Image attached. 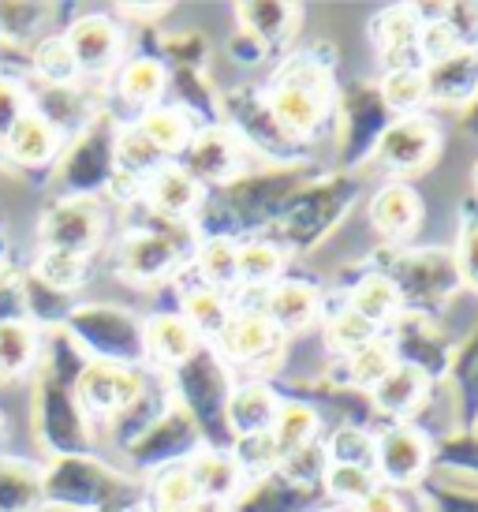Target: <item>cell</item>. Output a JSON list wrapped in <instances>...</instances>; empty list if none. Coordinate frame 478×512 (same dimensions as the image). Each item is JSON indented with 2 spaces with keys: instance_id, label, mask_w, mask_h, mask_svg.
<instances>
[{
  "instance_id": "1",
  "label": "cell",
  "mask_w": 478,
  "mask_h": 512,
  "mask_svg": "<svg viewBox=\"0 0 478 512\" xmlns=\"http://www.w3.org/2000/svg\"><path fill=\"white\" fill-rule=\"evenodd\" d=\"M352 195H355V180H348V176L299 191L281 214L284 240L296 243V247H314L329 228L337 225L340 217L348 214Z\"/></svg>"
},
{
  "instance_id": "2",
  "label": "cell",
  "mask_w": 478,
  "mask_h": 512,
  "mask_svg": "<svg viewBox=\"0 0 478 512\" xmlns=\"http://www.w3.org/2000/svg\"><path fill=\"white\" fill-rule=\"evenodd\" d=\"M389 281L396 285L400 299L411 303H437V299H449L456 288L464 285L460 266L452 251L441 247H422V251H408V255L396 258Z\"/></svg>"
},
{
  "instance_id": "3",
  "label": "cell",
  "mask_w": 478,
  "mask_h": 512,
  "mask_svg": "<svg viewBox=\"0 0 478 512\" xmlns=\"http://www.w3.org/2000/svg\"><path fill=\"white\" fill-rule=\"evenodd\" d=\"M303 191V172L281 169V172H254L243 180H232L225 191L228 210L247 221V225H262L269 217H281L284 206Z\"/></svg>"
},
{
  "instance_id": "4",
  "label": "cell",
  "mask_w": 478,
  "mask_h": 512,
  "mask_svg": "<svg viewBox=\"0 0 478 512\" xmlns=\"http://www.w3.org/2000/svg\"><path fill=\"white\" fill-rule=\"evenodd\" d=\"M437 146H441V135H437V124L430 116H400V120H389V128L381 131L378 139V157L396 172H415L426 169L434 161Z\"/></svg>"
},
{
  "instance_id": "5",
  "label": "cell",
  "mask_w": 478,
  "mask_h": 512,
  "mask_svg": "<svg viewBox=\"0 0 478 512\" xmlns=\"http://www.w3.org/2000/svg\"><path fill=\"white\" fill-rule=\"evenodd\" d=\"M430 464V438L415 427H389L374 438V468L389 486H411L426 475Z\"/></svg>"
},
{
  "instance_id": "6",
  "label": "cell",
  "mask_w": 478,
  "mask_h": 512,
  "mask_svg": "<svg viewBox=\"0 0 478 512\" xmlns=\"http://www.w3.org/2000/svg\"><path fill=\"white\" fill-rule=\"evenodd\" d=\"M243 169V139L228 128L198 131L187 146V176L202 184H232Z\"/></svg>"
},
{
  "instance_id": "7",
  "label": "cell",
  "mask_w": 478,
  "mask_h": 512,
  "mask_svg": "<svg viewBox=\"0 0 478 512\" xmlns=\"http://www.w3.org/2000/svg\"><path fill=\"white\" fill-rule=\"evenodd\" d=\"M266 101L273 120L284 128V135H292L299 143V139H310L325 124L329 105H333V90H310V86L273 79V86L266 90Z\"/></svg>"
},
{
  "instance_id": "8",
  "label": "cell",
  "mask_w": 478,
  "mask_h": 512,
  "mask_svg": "<svg viewBox=\"0 0 478 512\" xmlns=\"http://www.w3.org/2000/svg\"><path fill=\"white\" fill-rule=\"evenodd\" d=\"M419 30L422 23L415 8H389L374 19L370 34H374L385 72H422L426 68L419 49Z\"/></svg>"
},
{
  "instance_id": "9",
  "label": "cell",
  "mask_w": 478,
  "mask_h": 512,
  "mask_svg": "<svg viewBox=\"0 0 478 512\" xmlns=\"http://www.w3.org/2000/svg\"><path fill=\"white\" fill-rule=\"evenodd\" d=\"M389 128V109L374 86L352 90L344 105V165H359L370 150H378L381 131Z\"/></svg>"
},
{
  "instance_id": "10",
  "label": "cell",
  "mask_w": 478,
  "mask_h": 512,
  "mask_svg": "<svg viewBox=\"0 0 478 512\" xmlns=\"http://www.w3.org/2000/svg\"><path fill=\"white\" fill-rule=\"evenodd\" d=\"M213 341H217L225 359L243 363V367H254V363H262V359H269L277 352L281 333L273 329V322L262 311H236Z\"/></svg>"
},
{
  "instance_id": "11",
  "label": "cell",
  "mask_w": 478,
  "mask_h": 512,
  "mask_svg": "<svg viewBox=\"0 0 478 512\" xmlns=\"http://www.w3.org/2000/svg\"><path fill=\"white\" fill-rule=\"evenodd\" d=\"M232 116H236V124L243 128V135L251 139L254 146H262L269 150L273 157H299V143L292 135H284V128L273 120L269 113V101H266V90H232Z\"/></svg>"
},
{
  "instance_id": "12",
  "label": "cell",
  "mask_w": 478,
  "mask_h": 512,
  "mask_svg": "<svg viewBox=\"0 0 478 512\" xmlns=\"http://www.w3.org/2000/svg\"><path fill=\"white\" fill-rule=\"evenodd\" d=\"M422 79H426V101L471 105L478 98V49H460L452 57L426 64Z\"/></svg>"
},
{
  "instance_id": "13",
  "label": "cell",
  "mask_w": 478,
  "mask_h": 512,
  "mask_svg": "<svg viewBox=\"0 0 478 512\" xmlns=\"http://www.w3.org/2000/svg\"><path fill=\"white\" fill-rule=\"evenodd\" d=\"M79 393L98 412H124L142 397V378L116 363H94L79 382Z\"/></svg>"
},
{
  "instance_id": "14",
  "label": "cell",
  "mask_w": 478,
  "mask_h": 512,
  "mask_svg": "<svg viewBox=\"0 0 478 512\" xmlns=\"http://www.w3.org/2000/svg\"><path fill=\"white\" fill-rule=\"evenodd\" d=\"M98 232H101V217L90 202L57 206L42 225V236H45V243H49V251H71V255H83L86 247H94V243H98Z\"/></svg>"
},
{
  "instance_id": "15",
  "label": "cell",
  "mask_w": 478,
  "mask_h": 512,
  "mask_svg": "<svg viewBox=\"0 0 478 512\" xmlns=\"http://www.w3.org/2000/svg\"><path fill=\"white\" fill-rule=\"evenodd\" d=\"M318 311H322V296L307 281H281L262 303V314L273 322L277 333H299V329L314 326Z\"/></svg>"
},
{
  "instance_id": "16",
  "label": "cell",
  "mask_w": 478,
  "mask_h": 512,
  "mask_svg": "<svg viewBox=\"0 0 478 512\" xmlns=\"http://www.w3.org/2000/svg\"><path fill=\"white\" fill-rule=\"evenodd\" d=\"M277 408H281V404H277L269 385H243L236 393H228L225 423L236 438H258V434H269V430H273Z\"/></svg>"
},
{
  "instance_id": "17",
  "label": "cell",
  "mask_w": 478,
  "mask_h": 512,
  "mask_svg": "<svg viewBox=\"0 0 478 512\" xmlns=\"http://www.w3.org/2000/svg\"><path fill=\"white\" fill-rule=\"evenodd\" d=\"M366 214H370V225L378 228L381 236L400 240V236H408L411 228L422 221V199L408 184H385L374 191Z\"/></svg>"
},
{
  "instance_id": "18",
  "label": "cell",
  "mask_w": 478,
  "mask_h": 512,
  "mask_svg": "<svg viewBox=\"0 0 478 512\" xmlns=\"http://www.w3.org/2000/svg\"><path fill=\"white\" fill-rule=\"evenodd\" d=\"M426 385H430L426 367L404 359V363H396V367L389 370L385 382L370 389V397H374V404H378V412L393 415V419H408V415H415L422 397H426Z\"/></svg>"
},
{
  "instance_id": "19",
  "label": "cell",
  "mask_w": 478,
  "mask_h": 512,
  "mask_svg": "<svg viewBox=\"0 0 478 512\" xmlns=\"http://www.w3.org/2000/svg\"><path fill=\"white\" fill-rule=\"evenodd\" d=\"M71 49V57L75 64L83 68V72H101V68H109L120 53V34L109 19H101V15H90V19H79L71 34L64 38Z\"/></svg>"
},
{
  "instance_id": "20",
  "label": "cell",
  "mask_w": 478,
  "mask_h": 512,
  "mask_svg": "<svg viewBox=\"0 0 478 512\" xmlns=\"http://www.w3.org/2000/svg\"><path fill=\"white\" fill-rule=\"evenodd\" d=\"M191 479H195L198 494L202 501H232L239 494V486H243V468L236 464V456L232 453H221V449H206V453L195 456V464H191Z\"/></svg>"
},
{
  "instance_id": "21",
  "label": "cell",
  "mask_w": 478,
  "mask_h": 512,
  "mask_svg": "<svg viewBox=\"0 0 478 512\" xmlns=\"http://www.w3.org/2000/svg\"><path fill=\"white\" fill-rule=\"evenodd\" d=\"M239 19H243V34H251L262 49H277V45L296 30L299 8L281 4V0H258V4H239Z\"/></svg>"
},
{
  "instance_id": "22",
  "label": "cell",
  "mask_w": 478,
  "mask_h": 512,
  "mask_svg": "<svg viewBox=\"0 0 478 512\" xmlns=\"http://www.w3.org/2000/svg\"><path fill=\"white\" fill-rule=\"evenodd\" d=\"M146 348L154 352L161 363H172V367H180L187 359L198 352V333L187 322H183L180 314H161L154 318L150 326H146Z\"/></svg>"
},
{
  "instance_id": "23",
  "label": "cell",
  "mask_w": 478,
  "mask_h": 512,
  "mask_svg": "<svg viewBox=\"0 0 478 512\" xmlns=\"http://www.w3.org/2000/svg\"><path fill=\"white\" fill-rule=\"evenodd\" d=\"M198 195H202V187L183 169H157L154 180H150V202H154V210L172 217V221L195 214Z\"/></svg>"
},
{
  "instance_id": "24",
  "label": "cell",
  "mask_w": 478,
  "mask_h": 512,
  "mask_svg": "<svg viewBox=\"0 0 478 512\" xmlns=\"http://www.w3.org/2000/svg\"><path fill=\"white\" fill-rule=\"evenodd\" d=\"M314 434H318V415H314L310 404H296V400H288V404L277 408V419H273V430H269L277 460H284L288 453L303 449L307 441H314Z\"/></svg>"
},
{
  "instance_id": "25",
  "label": "cell",
  "mask_w": 478,
  "mask_h": 512,
  "mask_svg": "<svg viewBox=\"0 0 478 512\" xmlns=\"http://www.w3.org/2000/svg\"><path fill=\"white\" fill-rule=\"evenodd\" d=\"M176 266V243L169 236H150V232H142V236H131L124 247V270L131 277H142V281H150V277H161V273H169Z\"/></svg>"
},
{
  "instance_id": "26",
  "label": "cell",
  "mask_w": 478,
  "mask_h": 512,
  "mask_svg": "<svg viewBox=\"0 0 478 512\" xmlns=\"http://www.w3.org/2000/svg\"><path fill=\"white\" fill-rule=\"evenodd\" d=\"M400 292H396V285L389 281V273H366L363 281L352 288V307L359 318H366L370 326H381L385 318H393L396 311H400Z\"/></svg>"
},
{
  "instance_id": "27",
  "label": "cell",
  "mask_w": 478,
  "mask_h": 512,
  "mask_svg": "<svg viewBox=\"0 0 478 512\" xmlns=\"http://www.w3.org/2000/svg\"><path fill=\"white\" fill-rule=\"evenodd\" d=\"M195 262L206 288H213V292L239 285V243L232 236H210L198 247Z\"/></svg>"
},
{
  "instance_id": "28",
  "label": "cell",
  "mask_w": 478,
  "mask_h": 512,
  "mask_svg": "<svg viewBox=\"0 0 478 512\" xmlns=\"http://www.w3.org/2000/svg\"><path fill=\"white\" fill-rule=\"evenodd\" d=\"M4 143H8V154H12L15 161H23V165H38V161L53 157V150H57V131H53V124L42 120V116L23 113V120L8 131V139H4Z\"/></svg>"
},
{
  "instance_id": "29",
  "label": "cell",
  "mask_w": 478,
  "mask_h": 512,
  "mask_svg": "<svg viewBox=\"0 0 478 512\" xmlns=\"http://www.w3.org/2000/svg\"><path fill=\"white\" fill-rule=\"evenodd\" d=\"M139 131L150 139L157 154H180L191 146L195 139V128H191V120L180 113V109H154V113L142 116Z\"/></svg>"
},
{
  "instance_id": "30",
  "label": "cell",
  "mask_w": 478,
  "mask_h": 512,
  "mask_svg": "<svg viewBox=\"0 0 478 512\" xmlns=\"http://www.w3.org/2000/svg\"><path fill=\"white\" fill-rule=\"evenodd\" d=\"M325 471H329L325 441H307L303 449L277 460V479L288 486H296V490H310V486L325 483Z\"/></svg>"
},
{
  "instance_id": "31",
  "label": "cell",
  "mask_w": 478,
  "mask_h": 512,
  "mask_svg": "<svg viewBox=\"0 0 478 512\" xmlns=\"http://www.w3.org/2000/svg\"><path fill=\"white\" fill-rule=\"evenodd\" d=\"M396 367V348L389 341H370L363 348H355L352 356H348V382L355 389H374L389 378V370Z\"/></svg>"
},
{
  "instance_id": "32",
  "label": "cell",
  "mask_w": 478,
  "mask_h": 512,
  "mask_svg": "<svg viewBox=\"0 0 478 512\" xmlns=\"http://www.w3.org/2000/svg\"><path fill=\"white\" fill-rule=\"evenodd\" d=\"M232 318V307L221 292L213 288H195L183 296V322L195 329V333H206V337H217L225 322Z\"/></svg>"
},
{
  "instance_id": "33",
  "label": "cell",
  "mask_w": 478,
  "mask_h": 512,
  "mask_svg": "<svg viewBox=\"0 0 478 512\" xmlns=\"http://www.w3.org/2000/svg\"><path fill=\"white\" fill-rule=\"evenodd\" d=\"M284 270V251L269 240H251L239 247V281L251 288L273 285Z\"/></svg>"
},
{
  "instance_id": "34",
  "label": "cell",
  "mask_w": 478,
  "mask_h": 512,
  "mask_svg": "<svg viewBox=\"0 0 478 512\" xmlns=\"http://www.w3.org/2000/svg\"><path fill=\"white\" fill-rule=\"evenodd\" d=\"M165 83H169V75L161 68V60H150V57L131 60L124 68V75H120V90H124V98L131 105H150V101H157Z\"/></svg>"
},
{
  "instance_id": "35",
  "label": "cell",
  "mask_w": 478,
  "mask_h": 512,
  "mask_svg": "<svg viewBox=\"0 0 478 512\" xmlns=\"http://www.w3.org/2000/svg\"><path fill=\"white\" fill-rule=\"evenodd\" d=\"M381 101L389 113H411L426 101V79L422 72H385L378 86Z\"/></svg>"
},
{
  "instance_id": "36",
  "label": "cell",
  "mask_w": 478,
  "mask_h": 512,
  "mask_svg": "<svg viewBox=\"0 0 478 512\" xmlns=\"http://www.w3.org/2000/svg\"><path fill=\"white\" fill-rule=\"evenodd\" d=\"M157 494V512H195L202 505L195 479L187 468H169L154 486Z\"/></svg>"
},
{
  "instance_id": "37",
  "label": "cell",
  "mask_w": 478,
  "mask_h": 512,
  "mask_svg": "<svg viewBox=\"0 0 478 512\" xmlns=\"http://www.w3.org/2000/svg\"><path fill=\"white\" fill-rule=\"evenodd\" d=\"M325 341L333 344L340 356H352L355 348L378 341V326H370V322L359 318L352 307H344L340 314L329 318V326H325Z\"/></svg>"
},
{
  "instance_id": "38",
  "label": "cell",
  "mask_w": 478,
  "mask_h": 512,
  "mask_svg": "<svg viewBox=\"0 0 478 512\" xmlns=\"http://www.w3.org/2000/svg\"><path fill=\"white\" fill-rule=\"evenodd\" d=\"M378 475L370 468H352V464H329L325 471V490H329V498L337 501H359L370 494V490H378Z\"/></svg>"
},
{
  "instance_id": "39",
  "label": "cell",
  "mask_w": 478,
  "mask_h": 512,
  "mask_svg": "<svg viewBox=\"0 0 478 512\" xmlns=\"http://www.w3.org/2000/svg\"><path fill=\"white\" fill-rule=\"evenodd\" d=\"M325 453L333 464H352V468H374V438L359 427H340L325 441Z\"/></svg>"
},
{
  "instance_id": "40",
  "label": "cell",
  "mask_w": 478,
  "mask_h": 512,
  "mask_svg": "<svg viewBox=\"0 0 478 512\" xmlns=\"http://www.w3.org/2000/svg\"><path fill=\"white\" fill-rule=\"evenodd\" d=\"M30 359H34V337H30V329L19 326V322H4L0 326V378H15Z\"/></svg>"
},
{
  "instance_id": "41",
  "label": "cell",
  "mask_w": 478,
  "mask_h": 512,
  "mask_svg": "<svg viewBox=\"0 0 478 512\" xmlns=\"http://www.w3.org/2000/svg\"><path fill=\"white\" fill-rule=\"evenodd\" d=\"M34 64H38V72H42L49 83H68V79H75V72H79V64H75L64 38H49V42L38 45Z\"/></svg>"
},
{
  "instance_id": "42",
  "label": "cell",
  "mask_w": 478,
  "mask_h": 512,
  "mask_svg": "<svg viewBox=\"0 0 478 512\" xmlns=\"http://www.w3.org/2000/svg\"><path fill=\"white\" fill-rule=\"evenodd\" d=\"M38 273H42L45 285H53V288L79 285V277H83V255H71V251H45Z\"/></svg>"
},
{
  "instance_id": "43",
  "label": "cell",
  "mask_w": 478,
  "mask_h": 512,
  "mask_svg": "<svg viewBox=\"0 0 478 512\" xmlns=\"http://www.w3.org/2000/svg\"><path fill=\"white\" fill-rule=\"evenodd\" d=\"M116 157H120V169L127 172V176H139L142 169H150V165H157V150L150 146V139L142 135L139 128L135 131H124V139H120V150H116Z\"/></svg>"
},
{
  "instance_id": "44",
  "label": "cell",
  "mask_w": 478,
  "mask_h": 512,
  "mask_svg": "<svg viewBox=\"0 0 478 512\" xmlns=\"http://www.w3.org/2000/svg\"><path fill=\"white\" fill-rule=\"evenodd\" d=\"M456 266H460V277H464L467 285L478 288V214H467V221H464V236H460Z\"/></svg>"
},
{
  "instance_id": "45",
  "label": "cell",
  "mask_w": 478,
  "mask_h": 512,
  "mask_svg": "<svg viewBox=\"0 0 478 512\" xmlns=\"http://www.w3.org/2000/svg\"><path fill=\"white\" fill-rule=\"evenodd\" d=\"M19 120H23V94H19V86L0 79V135L8 139V131H12Z\"/></svg>"
},
{
  "instance_id": "46",
  "label": "cell",
  "mask_w": 478,
  "mask_h": 512,
  "mask_svg": "<svg viewBox=\"0 0 478 512\" xmlns=\"http://www.w3.org/2000/svg\"><path fill=\"white\" fill-rule=\"evenodd\" d=\"M359 512H408V509H404V501L396 498L389 486H378V490H370L359 501Z\"/></svg>"
},
{
  "instance_id": "47",
  "label": "cell",
  "mask_w": 478,
  "mask_h": 512,
  "mask_svg": "<svg viewBox=\"0 0 478 512\" xmlns=\"http://www.w3.org/2000/svg\"><path fill=\"white\" fill-rule=\"evenodd\" d=\"M232 57L243 60V64H262V60H266V49L254 42L251 34L239 30V38H232Z\"/></svg>"
},
{
  "instance_id": "48",
  "label": "cell",
  "mask_w": 478,
  "mask_h": 512,
  "mask_svg": "<svg viewBox=\"0 0 478 512\" xmlns=\"http://www.w3.org/2000/svg\"><path fill=\"white\" fill-rule=\"evenodd\" d=\"M467 131H478V98L471 101V113H467Z\"/></svg>"
},
{
  "instance_id": "49",
  "label": "cell",
  "mask_w": 478,
  "mask_h": 512,
  "mask_svg": "<svg viewBox=\"0 0 478 512\" xmlns=\"http://www.w3.org/2000/svg\"><path fill=\"white\" fill-rule=\"evenodd\" d=\"M475 187H478V161H475Z\"/></svg>"
},
{
  "instance_id": "50",
  "label": "cell",
  "mask_w": 478,
  "mask_h": 512,
  "mask_svg": "<svg viewBox=\"0 0 478 512\" xmlns=\"http://www.w3.org/2000/svg\"><path fill=\"white\" fill-rule=\"evenodd\" d=\"M475 438H478V419H475Z\"/></svg>"
}]
</instances>
